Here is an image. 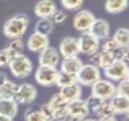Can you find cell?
Returning <instances> with one entry per match:
<instances>
[{"mask_svg": "<svg viewBox=\"0 0 129 121\" xmlns=\"http://www.w3.org/2000/svg\"><path fill=\"white\" fill-rule=\"evenodd\" d=\"M95 18H96V16H95L90 10H79V12H75V15H74L72 25H74V28H75L77 31L87 33V31H90Z\"/></svg>", "mask_w": 129, "mask_h": 121, "instance_id": "cell-6", "label": "cell"}, {"mask_svg": "<svg viewBox=\"0 0 129 121\" xmlns=\"http://www.w3.org/2000/svg\"><path fill=\"white\" fill-rule=\"evenodd\" d=\"M98 52H100V56H98V64L96 66L100 67V69H106L108 66H111V64L116 60L113 52H108V51H98Z\"/></svg>", "mask_w": 129, "mask_h": 121, "instance_id": "cell-26", "label": "cell"}, {"mask_svg": "<svg viewBox=\"0 0 129 121\" xmlns=\"http://www.w3.org/2000/svg\"><path fill=\"white\" fill-rule=\"evenodd\" d=\"M80 121H98V119H95V118H88V116H87V118H83V119H80Z\"/></svg>", "mask_w": 129, "mask_h": 121, "instance_id": "cell-41", "label": "cell"}, {"mask_svg": "<svg viewBox=\"0 0 129 121\" xmlns=\"http://www.w3.org/2000/svg\"><path fill=\"white\" fill-rule=\"evenodd\" d=\"M36 97H38V90L33 83H21L16 88V95L13 100L18 105H29L36 100Z\"/></svg>", "mask_w": 129, "mask_h": 121, "instance_id": "cell-7", "label": "cell"}, {"mask_svg": "<svg viewBox=\"0 0 129 121\" xmlns=\"http://www.w3.org/2000/svg\"><path fill=\"white\" fill-rule=\"evenodd\" d=\"M16 88H18V85H16L15 82L7 80V82L0 87V100H13L15 95H16Z\"/></svg>", "mask_w": 129, "mask_h": 121, "instance_id": "cell-21", "label": "cell"}, {"mask_svg": "<svg viewBox=\"0 0 129 121\" xmlns=\"http://www.w3.org/2000/svg\"><path fill=\"white\" fill-rule=\"evenodd\" d=\"M116 93L118 95H123V97H127L129 98V79H123L119 83L116 85Z\"/></svg>", "mask_w": 129, "mask_h": 121, "instance_id": "cell-33", "label": "cell"}, {"mask_svg": "<svg viewBox=\"0 0 129 121\" xmlns=\"http://www.w3.org/2000/svg\"><path fill=\"white\" fill-rule=\"evenodd\" d=\"M126 118H129V111H127V113H126Z\"/></svg>", "mask_w": 129, "mask_h": 121, "instance_id": "cell-43", "label": "cell"}, {"mask_svg": "<svg viewBox=\"0 0 129 121\" xmlns=\"http://www.w3.org/2000/svg\"><path fill=\"white\" fill-rule=\"evenodd\" d=\"M39 111H41V115H43L44 119H52L54 121V110L51 108L47 103H44V105L39 106Z\"/></svg>", "mask_w": 129, "mask_h": 121, "instance_id": "cell-36", "label": "cell"}, {"mask_svg": "<svg viewBox=\"0 0 129 121\" xmlns=\"http://www.w3.org/2000/svg\"><path fill=\"white\" fill-rule=\"evenodd\" d=\"M124 121H129V118H124Z\"/></svg>", "mask_w": 129, "mask_h": 121, "instance_id": "cell-44", "label": "cell"}, {"mask_svg": "<svg viewBox=\"0 0 129 121\" xmlns=\"http://www.w3.org/2000/svg\"><path fill=\"white\" fill-rule=\"evenodd\" d=\"M101 102H103V100L95 98V97H90L88 100H85V103H87V106H88V111H90V113H96V110L100 108Z\"/></svg>", "mask_w": 129, "mask_h": 121, "instance_id": "cell-35", "label": "cell"}, {"mask_svg": "<svg viewBox=\"0 0 129 121\" xmlns=\"http://www.w3.org/2000/svg\"><path fill=\"white\" fill-rule=\"evenodd\" d=\"M25 121H44V118H43L41 111H39V108L38 110L29 108V110H26V113H25Z\"/></svg>", "mask_w": 129, "mask_h": 121, "instance_id": "cell-31", "label": "cell"}, {"mask_svg": "<svg viewBox=\"0 0 129 121\" xmlns=\"http://www.w3.org/2000/svg\"><path fill=\"white\" fill-rule=\"evenodd\" d=\"M77 41H79V51L85 56H90L93 52L100 51V39L96 36H93L90 31L83 33Z\"/></svg>", "mask_w": 129, "mask_h": 121, "instance_id": "cell-8", "label": "cell"}, {"mask_svg": "<svg viewBox=\"0 0 129 121\" xmlns=\"http://www.w3.org/2000/svg\"><path fill=\"white\" fill-rule=\"evenodd\" d=\"M49 46V36L39 35V33H33L29 35L28 41H26V48L29 49L31 52H41L43 49H46Z\"/></svg>", "mask_w": 129, "mask_h": 121, "instance_id": "cell-13", "label": "cell"}, {"mask_svg": "<svg viewBox=\"0 0 129 121\" xmlns=\"http://www.w3.org/2000/svg\"><path fill=\"white\" fill-rule=\"evenodd\" d=\"M59 66H60V69H59V70L77 75V72L82 69L83 62H82V59H80V57H64L62 60H60Z\"/></svg>", "mask_w": 129, "mask_h": 121, "instance_id": "cell-17", "label": "cell"}, {"mask_svg": "<svg viewBox=\"0 0 129 121\" xmlns=\"http://www.w3.org/2000/svg\"><path fill=\"white\" fill-rule=\"evenodd\" d=\"M59 54L60 57H79L80 51H79V41H77L75 38H70V36H67V38H64L62 41L59 43Z\"/></svg>", "mask_w": 129, "mask_h": 121, "instance_id": "cell-10", "label": "cell"}, {"mask_svg": "<svg viewBox=\"0 0 129 121\" xmlns=\"http://www.w3.org/2000/svg\"><path fill=\"white\" fill-rule=\"evenodd\" d=\"M127 7H129V0H106L105 2V10L111 15L123 13Z\"/></svg>", "mask_w": 129, "mask_h": 121, "instance_id": "cell-19", "label": "cell"}, {"mask_svg": "<svg viewBox=\"0 0 129 121\" xmlns=\"http://www.w3.org/2000/svg\"><path fill=\"white\" fill-rule=\"evenodd\" d=\"M110 103L114 110V115H126L129 111V98L123 95H114L113 98H110Z\"/></svg>", "mask_w": 129, "mask_h": 121, "instance_id": "cell-18", "label": "cell"}, {"mask_svg": "<svg viewBox=\"0 0 129 121\" xmlns=\"http://www.w3.org/2000/svg\"><path fill=\"white\" fill-rule=\"evenodd\" d=\"M57 74H59L57 67L39 66L35 72V80H36V83H39L43 87H51V85H56Z\"/></svg>", "mask_w": 129, "mask_h": 121, "instance_id": "cell-5", "label": "cell"}, {"mask_svg": "<svg viewBox=\"0 0 129 121\" xmlns=\"http://www.w3.org/2000/svg\"><path fill=\"white\" fill-rule=\"evenodd\" d=\"M127 79H129V67H127Z\"/></svg>", "mask_w": 129, "mask_h": 121, "instance_id": "cell-42", "label": "cell"}, {"mask_svg": "<svg viewBox=\"0 0 129 121\" xmlns=\"http://www.w3.org/2000/svg\"><path fill=\"white\" fill-rule=\"evenodd\" d=\"M28 26H29L28 15H25V13H16V15H13L12 18H8L5 21V25H3V35L8 39L21 38L26 33Z\"/></svg>", "mask_w": 129, "mask_h": 121, "instance_id": "cell-1", "label": "cell"}, {"mask_svg": "<svg viewBox=\"0 0 129 121\" xmlns=\"http://www.w3.org/2000/svg\"><path fill=\"white\" fill-rule=\"evenodd\" d=\"M113 39L116 41L118 48L127 49L129 48V28H118L116 31H114Z\"/></svg>", "mask_w": 129, "mask_h": 121, "instance_id": "cell-22", "label": "cell"}, {"mask_svg": "<svg viewBox=\"0 0 129 121\" xmlns=\"http://www.w3.org/2000/svg\"><path fill=\"white\" fill-rule=\"evenodd\" d=\"M18 113V103L15 100H0V115L15 118Z\"/></svg>", "mask_w": 129, "mask_h": 121, "instance_id": "cell-20", "label": "cell"}, {"mask_svg": "<svg viewBox=\"0 0 129 121\" xmlns=\"http://www.w3.org/2000/svg\"><path fill=\"white\" fill-rule=\"evenodd\" d=\"M67 111H69L70 118L72 119H83L88 116V106L85 103V100H75V102L67 103Z\"/></svg>", "mask_w": 129, "mask_h": 121, "instance_id": "cell-12", "label": "cell"}, {"mask_svg": "<svg viewBox=\"0 0 129 121\" xmlns=\"http://www.w3.org/2000/svg\"><path fill=\"white\" fill-rule=\"evenodd\" d=\"M51 21L54 23V26L56 25H64V23L67 21V12L66 10H56V12L51 15Z\"/></svg>", "mask_w": 129, "mask_h": 121, "instance_id": "cell-29", "label": "cell"}, {"mask_svg": "<svg viewBox=\"0 0 129 121\" xmlns=\"http://www.w3.org/2000/svg\"><path fill=\"white\" fill-rule=\"evenodd\" d=\"M60 60H62V57H60L59 51H57L56 48H51V44L39 52V66L57 67L60 64Z\"/></svg>", "mask_w": 129, "mask_h": 121, "instance_id": "cell-11", "label": "cell"}, {"mask_svg": "<svg viewBox=\"0 0 129 121\" xmlns=\"http://www.w3.org/2000/svg\"><path fill=\"white\" fill-rule=\"evenodd\" d=\"M116 95V85L108 79H100L91 85V97L100 100H110Z\"/></svg>", "mask_w": 129, "mask_h": 121, "instance_id": "cell-4", "label": "cell"}, {"mask_svg": "<svg viewBox=\"0 0 129 121\" xmlns=\"http://www.w3.org/2000/svg\"><path fill=\"white\" fill-rule=\"evenodd\" d=\"M83 2H85V0H60L62 7L66 10H70V12H79V10H82Z\"/></svg>", "mask_w": 129, "mask_h": 121, "instance_id": "cell-27", "label": "cell"}, {"mask_svg": "<svg viewBox=\"0 0 129 121\" xmlns=\"http://www.w3.org/2000/svg\"><path fill=\"white\" fill-rule=\"evenodd\" d=\"M90 33L93 36H96L98 39H105V38L110 36L111 26H110V23H108L105 18H95L93 25H91V28H90Z\"/></svg>", "mask_w": 129, "mask_h": 121, "instance_id": "cell-15", "label": "cell"}, {"mask_svg": "<svg viewBox=\"0 0 129 121\" xmlns=\"http://www.w3.org/2000/svg\"><path fill=\"white\" fill-rule=\"evenodd\" d=\"M74 83H77V75L59 70V74H57V79H56V85L59 87V88H62V87H69V85H74Z\"/></svg>", "mask_w": 129, "mask_h": 121, "instance_id": "cell-25", "label": "cell"}, {"mask_svg": "<svg viewBox=\"0 0 129 121\" xmlns=\"http://www.w3.org/2000/svg\"><path fill=\"white\" fill-rule=\"evenodd\" d=\"M10 60H12V57H10L8 51H7V49H2V51H0V67H8Z\"/></svg>", "mask_w": 129, "mask_h": 121, "instance_id": "cell-37", "label": "cell"}, {"mask_svg": "<svg viewBox=\"0 0 129 121\" xmlns=\"http://www.w3.org/2000/svg\"><path fill=\"white\" fill-rule=\"evenodd\" d=\"M23 48H25V43H23L21 38H16V39H10V43L7 44V51H8L10 57H15V56L23 54Z\"/></svg>", "mask_w": 129, "mask_h": 121, "instance_id": "cell-23", "label": "cell"}, {"mask_svg": "<svg viewBox=\"0 0 129 121\" xmlns=\"http://www.w3.org/2000/svg\"><path fill=\"white\" fill-rule=\"evenodd\" d=\"M127 49H129V48H127Z\"/></svg>", "mask_w": 129, "mask_h": 121, "instance_id": "cell-46", "label": "cell"}, {"mask_svg": "<svg viewBox=\"0 0 129 121\" xmlns=\"http://www.w3.org/2000/svg\"><path fill=\"white\" fill-rule=\"evenodd\" d=\"M0 121H13V118H8V116H3V115H0Z\"/></svg>", "mask_w": 129, "mask_h": 121, "instance_id": "cell-40", "label": "cell"}, {"mask_svg": "<svg viewBox=\"0 0 129 121\" xmlns=\"http://www.w3.org/2000/svg\"><path fill=\"white\" fill-rule=\"evenodd\" d=\"M95 115H98V118H100V116L114 115V110H113V106H111L110 100H103V102H101V105H100V108L96 110V113H95Z\"/></svg>", "mask_w": 129, "mask_h": 121, "instance_id": "cell-28", "label": "cell"}, {"mask_svg": "<svg viewBox=\"0 0 129 121\" xmlns=\"http://www.w3.org/2000/svg\"><path fill=\"white\" fill-rule=\"evenodd\" d=\"M101 79V69L93 64H83L82 69L77 72V83L83 87H91L95 82Z\"/></svg>", "mask_w": 129, "mask_h": 121, "instance_id": "cell-3", "label": "cell"}, {"mask_svg": "<svg viewBox=\"0 0 129 121\" xmlns=\"http://www.w3.org/2000/svg\"><path fill=\"white\" fill-rule=\"evenodd\" d=\"M7 80H8V79H7V74H5V72H2V70H0V87H2L3 83L7 82Z\"/></svg>", "mask_w": 129, "mask_h": 121, "instance_id": "cell-39", "label": "cell"}, {"mask_svg": "<svg viewBox=\"0 0 129 121\" xmlns=\"http://www.w3.org/2000/svg\"><path fill=\"white\" fill-rule=\"evenodd\" d=\"M47 105H49L51 108L56 111V110H59V108H64V106H67V102H64V100L60 98L59 93H56V95L51 97V100L47 102Z\"/></svg>", "mask_w": 129, "mask_h": 121, "instance_id": "cell-30", "label": "cell"}, {"mask_svg": "<svg viewBox=\"0 0 129 121\" xmlns=\"http://www.w3.org/2000/svg\"><path fill=\"white\" fill-rule=\"evenodd\" d=\"M44 121H52V119H44Z\"/></svg>", "mask_w": 129, "mask_h": 121, "instance_id": "cell-45", "label": "cell"}, {"mask_svg": "<svg viewBox=\"0 0 129 121\" xmlns=\"http://www.w3.org/2000/svg\"><path fill=\"white\" fill-rule=\"evenodd\" d=\"M59 95H60V98L67 103L80 100L82 98V85L74 83V85H69V87H62V88L59 90Z\"/></svg>", "mask_w": 129, "mask_h": 121, "instance_id": "cell-16", "label": "cell"}, {"mask_svg": "<svg viewBox=\"0 0 129 121\" xmlns=\"http://www.w3.org/2000/svg\"><path fill=\"white\" fill-rule=\"evenodd\" d=\"M54 29V23L51 21V18H39V21L36 23L35 26V33H39V35L49 36Z\"/></svg>", "mask_w": 129, "mask_h": 121, "instance_id": "cell-24", "label": "cell"}, {"mask_svg": "<svg viewBox=\"0 0 129 121\" xmlns=\"http://www.w3.org/2000/svg\"><path fill=\"white\" fill-rule=\"evenodd\" d=\"M98 121H118V119H116L114 115H110V116H100Z\"/></svg>", "mask_w": 129, "mask_h": 121, "instance_id": "cell-38", "label": "cell"}, {"mask_svg": "<svg viewBox=\"0 0 129 121\" xmlns=\"http://www.w3.org/2000/svg\"><path fill=\"white\" fill-rule=\"evenodd\" d=\"M57 10L54 0H39L35 5V15L38 18H51L54 12Z\"/></svg>", "mask_w": 129, "mask_h": 121, "instance_id": "cell-14", "label": "cell"}, {"mask_svg": "<svg viewBox=\"0 0 129 121\" xmlns=\"http://www.w3.org/2000/svg\"><path fill=\"white\" fill-rule=\"evenodd\" d=\"M118 49V44H116V41H114L113 38H105L103 39V43H101V46H100V51H108V52H114Z\"/></svg>", "mask_w": 129, "mask_h": 121, "instance_id": "cell-32", "label": "cell"}, {"mask_svg": "<svg viewBox=\"0 0 129 121\" xmlns=\"http://www.w3.org/2000/svg\"><path fill=\"white\" fill-rule=\"evenodd\" d=\"M127 67L129 66H126V64L121 62V60H114L111 66H108L106 69H103V74L111 82H121L123 79L127 77Z\"/></svg>", "mask_w": 129, "mask_h": 121, "instance_id": "cell-9", "label": "cell"}, {"mask_svg": "<svg viewBox=\"0 0 129 121\" xmlns=\"http://www.w3.org/2000/svg\"><path fill=\"white\" fill-rule=\"evenodd\" d=\"M69 111H67V106H64V108H59L54 111V121H70Z\"/></svg>", "mask_w": 129, "mask_h": 121, "instance_id": "cell-34", "label": "cell"}, {"mask_svg": "<svg viewBox=\"0 0 129 121\" xmlns=\"http://www.w3.org/2000/svg\"><path fill=\"white\" fill-rule=\"evenodd\" d=\"M8 67H10V72L15 77H18V79H26L29 74H33V69H35L31 59L26 57L25 54L15 56V57L8 62Z\"/></svg>", "mask_w": 129, "mask_h": 121, "instance_id": "cell-2", "label": "cell"}]
</instances>
